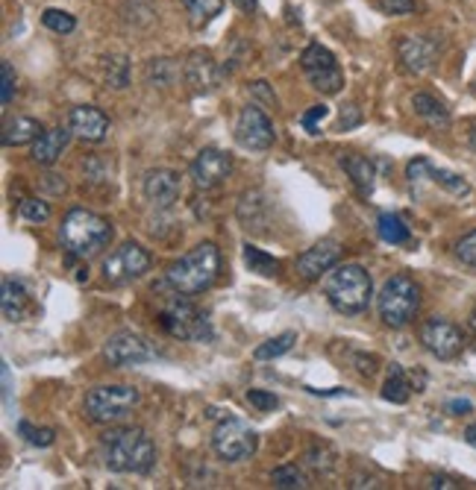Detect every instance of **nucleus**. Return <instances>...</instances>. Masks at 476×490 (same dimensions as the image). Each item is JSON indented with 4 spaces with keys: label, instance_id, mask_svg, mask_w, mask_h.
<instances>
[{
    "label": "nucleus",
    "instance_id": "nucleus-1",
    "mask_svg": "<svg viewBox=\"0 0 476 490\" xmlns=\"http://www.w3.org/2000/svg\"><path fill=\"white\" fill-rule=\"evenodd\" d=\"M100 456L106 470L121 475H147L156 467V446L139 426H115L100 435Z\"/></svg>",
    "mask_w": 476,
    "mask_h": 490
},
{
    "label": "nucleus",
    "instance_id": "nucleus-2",
    "mask_svg": "<svg viewBox=\"0 0 476 490\" xmlns=\"http://www.w3.org/2000/svg\"><path fill=\"white\" fill-rule=\"evenodd\" d=\"M112 241V223L89 209H71L59 226V244L68 259H92Z\"/></svg>",
    "mask_w": 476,
    "mask_h": 490
},
{
    "label": "nucleus",
    "instance_id": "nucleus-3",
    "mask_svg": "<svg viewBox=\"0 0 476 490\" xmlns=\"http://www.w3.org/2000/svg\"><path fill=\"white\" fill-rule=\"evenodd\" d=\"M221 273V253L218 247L212 241L197 244L194 250H189L183 259L171 261L168 270H165V279L174 291H180L185 297H194V294H203L215 285Z\"/></svg>",
    "mask_w": 476,
    "mask_h": 490
},
{
    "label": "nucleus",
    "instance_id": "nucleus-4",
    "mask_svg": "<svg viewBox=\"0 0 476 490\" xmlns=\"http://www.w3.org/2000/svg\"><path fill=\"white\" fill-rule=\"evenodd\" d=\"M323 294L338 314H362L371 306L373 279L362 265H342L327 276Z\"/></svg>",
    "mask_w": 476,
    "mask_h": 490
},
{
    "label": "nucleus",
    "instance_id": "nucleus-5",
    "mask_svg": "<svg viewBox=\"0 0 476 490\" xmlns=\"http://www.w3.org/2000/svg\"><path fill=\"white\" fill-rule=\"evenodd\" d=\"M421 285L412 279L409 273H394L392 279H385L377 294V311L380 320L392 329H403L421 311Z\"/></svg>",
    "mask_w": 476,
    "mask_h": 490
},
{
    "label": "nucleus",
    "instance_id": "nucleus-6",
    "mask_svg": "<svg viewBox=\"0 0 476 490\" xmlns=\"http://www.w3.org/2000/svg\"><path fill=\"white\" fill-rule=\"evenodd\" d=\"M159 326L171 338H177V341L203 344V341H212V338H215L206 314L200 311L197 306H192L189 299H185V294H180V291H174V297L162 303V309H159Z\"/></svg>",
    "mask_w": 476,
    "mask_h": 490
},
{
    "label": "nucleus",
    "instance_id": "nucleus-7",
    "mask_svg": "<svg viewBox=\"0 0 476 490\" xmlns=\"http://www.w3.org/2000/svg\"><path fill=\"white\" fill-rule=\"evenodd\" d=\"M142 402L133 385H100L85 394L83 408L92 423H118Z\"/></svg>",
    "mask_w": 476,
    "mask_h": 490
},
{
    "label": "nucleus",
    "instance_id": "nucleus-8",
    "mask_svg": "<svg viewBox=\"0 0 476 490\" xmlns=\"http://www.w3.org/2000/svg\"><path fill=\"white\" fill-rule=\"evenodd\" d=\"M300 68H303L312 89L321 94H338L344 89V71L338 68V59L330 47L312 42L303 54H300Z\"/></svg>",
    "mask_w": 476,
    "mask_h": 490
},
{
    "label": "nucleus",
    "instance_id": "nucleus-9",
    "mask_svg": "<svg viewBox=\"0 0 476 490\" xmlns=\"http://www.w3.org/2000/svg\"><path fill=\"white\" fill-rule=\"evenodd\" d=\"M256 446H259L256 432L238 417H223L215 426V432H212V449H215V456L227 464H238V461L250 458L256 452Z\"/></svg>",
    "mask_w": 476,
    "mask_h": 490
},
{
    "label": "nucleus",
    "instance_id": "nucleus-10",
    "mask_svg": "<svg viewBox=\"0 0 476 490\" xmlns=\"http://www.w3.org/2000/svg\"><path fill=\"white\" fill-rule=\"evenodd\" d=\"M154 259L150 253L135 241H124L104 259V279L106 285H130L150 270Z\"/></svg>",
    "mask_w": 476,
    "mask_h": 490
},
{
    "label": "nucleus",
    "instance_id": "nucleus-11",
    "mask_svg": "<svg viewBox=\"0 0 476 490\" xmlns=\"http://www.w3.org/2000/svg\"><path fill=\"white\" fill-rule=\"evenodd\" d=\"M421 344L430 356H435L438 361H453L461 356L465 349V335L456 323H450L444 318H430L421 326Z\"/></svg>",
    "mask_w": 476,
    "mask_h": 490
},
{
    "label": "nucleus",
    "instance_id": "nucleus-12",
    "mask_svg": "<svg viewBox=\"0 0 476 490\" xmlns=\"http://www.w3.org/2000/svg\"><path fill=\"white\" fill-rule=\"evenodd\" d=\"M233 135H235V144L238 147L253 150V153H262V150L273 147V142H277V132H273L271 118L259 106H253V103L238 112V121H235Z\"/></svg>",
    "mask_w": 476,
    "mask_h": 490
},
{
    "label": "nucleus",
    "instance_id": "nucleus-13",
    "mask_svg": "<svg viewBox=\"0 0 476 490\" xmlns=\"http://www.w3.org/2000/svg\"><path fill=\"white\" fill-rule=\"evenodd\" d=\"M104 356L112 368H135V364L154 361L156 347L147 341V338L135 332H115L104 347Z\"/></svg>",
    "mask_w": 476,
    "mask_h": 490
},
{
    "label": "nucleus",
    "instance_id": "nucleus-14",
    "mask_svg": "<svg viewBox=\"0 0 476 490\" xmlns=\"http://www.w3.org/2000/svg\"><path fill=\"white\" fill-rule=\"evenodd\" d=\"M233 156L223 153V150L218 147H203L200 153L194 156L192 162V180L194 185L200 188V191H212V188H218L223 180L233 173Z\"/></svg>",
    "mask_w": 476,
    "mask_h": 490
},
{
    "label": "nucleus",
    "instance_id": "nucleus-15",
    "mask_svg": "<svg viewBox=\"0 0 476 490\" xmlns=\"http://www.w3.org/2000/svg\"><path fill=\"white\" fill-rule=\"evenodd\" d=\"M397 59L403 71L415 74H427L435 68V59H438V42L430 39V35H406V39L397 42Z\"/></svg>",
    "mask_w": 476,
    "mask_h": 490
},
{
    "label": "nucleus",
    "instance_id": "nucleus-16",
    "mask_svg": "<svg viewBox=\"0 0 476 490\" xmlns=\"http://www.w3.org/2000/svg\"><path fill=\"white\" fill-rule=\"evenodd\" d=\"M142 191H144V200H147L150 206L171 209V206L180 200V191H183L180 173L171 171V168H154V171H147L144 180H142Z\"/></svg>",
    "mask_w": 476,
    "mask_h": 490
},
{
    "label": "nucleus",
    "instance_id": "nucleus-17",
    "mask_svg": "<svg viewBox=\"0 0 476 490\" xmlns=\"http://www.w3.org/2000/svg\"><path fill=\"white\" fill-rule=\"evenodd\" d=\"M338 259H342V244H338L335 238H321L318 244H312L306 253L297 259V273L303 276L306 282H315L338 265Z\"/></svg>",
    "mask_w": 476,
    "mask_h": 490
},
{
    "label": "nucleus",
    "instance_id": "nucleus-18",
    "mask_svg": "<svg viewBox=\"0 0 476 490\" xmlns=\"http://www.w3.org/2000/svg\"><path fill=\"white\" fill-rule=\"evenodd\" d=\"M183 74H185V83L192 85L194 94H209L212 89H218V83L223 77L218 62L212 59V54H206V50H194V54L185 59Z\"/></svg>",
    "mask_w": 476,
    "mask_h": 490
},
{
    "label": "nucleus",
    "instance_id": "nucleus-19",
    "mask_svg": "<svg viewBox=\"0 0 476 490\" xmlns=\"http://www.w3.org/2000/svg\"><path fill=\"white\" fill-rule=\"evenodd\" d=\"M432 180L435 185H441L444 191H450V194H456V197H465L468 191H471V185L459 177V173H453V171H441V168H435L430 159H412L409 165H406V180L415 185V182H421V180Z\"/></svg>",
    "mask_w": 476,
    "mask_h": 490
},
{
    "label": "nucleus",
    "instance_id": "nucleus-20",
    "mask_svg": "<svg viewBox=\"0 0 476 490\" xmlns=\"http://www.w3.org/2000/svg\"><path fill=\"white\" fill-rule=\"evenodd\" d=\"M68 127L74 135L83 138V142L100 144V142H106V135H109V118L97 106H77V109H71Z\"/></svg>",
    "mask_w": 476,
    "mask_h": 490
},
{
    "label": "nucleus",
    "instance_id": "nucleus-21",
    "mask_svg": "<svg viewBox=\"0 0 476 490\" xmlns=\"http://www.w3.org/2000/svg\"><path fill=\"white\" fill-rule=\"evenodd\" d=\"M71 135H74L71 127H68V130H65V127L45 130V132L33 142V150H30V156H33L35 165H45V168L56 165L59 156L65 153V147H68V142H71Z\"/></svg>",
    "mask_w": 476,
    "mask_h": 490
},
{
    "label": "nucleus",
    "instance_id": "nucleus-22",
    "mask_svg": "<svg viewBox=\"0 0 476 490\" xmlns=\"http://www.w3.org/2000/svg\"><path fill=\"white\" fill-rule=\"evenodd\" d=\"M0 306H4V318L9 323H21L33 311L27 288H24L18 279H12V276L4 279V297H0Z\"/></svg>",
    "mask_w": 476,
    "mask_h": 490
},
{
    "label": "nucleus",
    "instance_id": "nucleus-23",
    "mask_svg": "<svg viewBox=\"0 0 476 490\" xmlns=\"http://www.w3.org/2000/svg\"><path fill=\"white\" fill-rule=\"evenodd\" d=\"M338 165L344 168V173L350 177L362 194H371L373 191V180H377V168H373V162L368 156H359V153H342L338 159Z\"/></svg>",
    "mask_w": 476,
    "mask_h": 490
},
{
    "label": "nucleus",
    "instance_id": "nucleus-24",
    "mask_svg": "<svg viewBox=\"0 0 476 490\" xmlns=\"http://www.w3.org/2000/svg\"><path fill=\"white\" fill-rule=\"evenodd\" d=\"M412 109H415V115L421 121H427L430 127H435V130H444L450 123V109L441 103V100L427 94V92L412 94Z\"/></svg>",
    "mask_w": 476,
    "mask_h": 490
},
{
    "label": "nucleus",
    "instance_id": "nucleus-25",
    "mask_svg": "<svg viewBox=\"0 0 476 490\" xmlns=\"http://www.w3.org/2000/svg\"><path fill=\"white\" fill-rule=\"evenodd\" d=\"M265 197H262V191H244L242 197H238V206H235V215L238 220H242L247 230H265Z\"/></svg>",
    "mask_w": 476,
    "mask_h": 490
},
{
    "label": "nucleus",
    "instance_id": "nucleus-26",
    "mask_svg": "<svg viewBox=\"0 0 476 490\" xmlns=\"http://www.w3.org/2000/svg\"><path fill=\"white\" fill-rule=\"evenodd\" d=\"M412 391H415V387H412L406 370L400 368V364H392V368H388V376H385V385H382V399L392 402V406H406Z\"/></svg>",
    "mask_w": 476,
    "mask_h": 490
},
{
    "label": "nucleus",
    "instance_id": "nucleus-27",
    "mask_svg": "<svg viewBox=\"0 0 476 490\" xmlns=\"http://www.w3.org/2000/svg\"><path fill=\"white\" fill-rule=\"evenodd\" d=\"M45 130L42 123L35 118H15V121H6L4 127V147H21V144H33Z\"/></svg>",
    "mask_w": 476,
    "mask_h": 490
},
{
    "label": "nucleus",
    "instance_id": "nucleus-28",
    "mask_svg": "<svg viewBox=\"0 0 476 490\" xmlns=\"http://www.w3.org/2000/svg\"><path fill=\"white\" fill-rule=\"evenodd\" d=\"M377 232L385 244H392V247H403L412 241V230L406 226V220L394 215V211H382V215L377 218Z\"/></svg>",
    "mask_w": 476,
    "mask_h": 490
},
{
    "label": "nucleus",
    "instance_id": "nucleus-29",
    "mask_svg": "<svg viewBox=\"0 0 476 490\" xmlns=\"http://www.w3.org/2000/svg\"><path fill=\"white\" fill-rule=\"evenodd\" d=\"M189 12V24L192 30H203L206 24H212L223 9V0H180Z\"/></svg>",
    "mask_w": 476,
    "mask_h": 490
},
{
    "label": "nucleus",
    "instance_id": "nucleus-30",
    "mask_svg": "<svg viewBox=\"0 0 476 490\" xmlns=\"http://www.w3.org/2000/svg\"><path fill=\"white\" fill-rule=\"evenodd\" d=\"M242 256H244V265H247V270L250 273H256V276H277L283 268H280V261L273 259V256H268L265 250H259L256 244H244L242 247Z\"/></svg>",
    "mask_w": 476,
    "mask_h": 490
},
{
    "label": "nucleus",
    "instance_id": "nucleus-31",
    "mask_svg": "<svg viewBox=\"0 0 476 490\" xmlns=\"http://www.w3.org/2000/svg\"><path fill=\"white\" fill-rule=\"evenodd\" d=\"M294 344H297V332H283V335H277V338H271V341L259 344V347L253 349V358H256V361H273V358L285 356Z\"/></svg>",
    "mask_w": 476,
    "mask_h": 490
},
{
    "label": "nucleus",
    "instance_id": "nucleus-32",
    "mask_svg": "<svg viewBox=\"0 0 476 490\" xmlns=\"http://www.w3.org/2000/svg\"><path fill=\"white\" fill-rule=\"evenodd\" d=\"M271 482H273V487H280V490H303V487H309L306 475L300 473L297 464H280V467L271 473Z\"/></svg>",
    "mask_w": 476,
    "mask_h": 490
},
{
    "label": "nucleus",
    "instance_id": "nucleus-33",
    "mask_svg": "<svg viewBox=\"0 0 476 490\" xmlns=\"http://www.w3.org/2000/svg\"><path fill=\"white\" fill-rule=\"evenodd\" d=\"M42 24L50 33H59V35H68L77 30V18L71 15L65 9H45L42 12Z\"/></svg>",
    "mask_w": 476,
    "mask_h": 490
},
{
    "label": "nucleus",
    "instance_id": "nucleus-34",
    "mask_svg": "<svg viewBox=\"0 0 476 490\" xmlns=\"http://www.w3.org/2000/svg\"><path fill=\"white\" fill-rule=\"evenodd\" d=\"M106 83L112 89H127L130 85V62L127 56H109L106 59Z\"/></svg>",
    "mask_w": 476,
    "mask_h": 490
},
{
    "label": "nucleus",
    "instance_id": "nucleus-35",
    "mask_svg": "<svg viewBox=\"0 0 476 490\" xmlns=\"http://www.w3.org/2000/svg\"><path fill=\"white\" fill-rule=\"evenodd\" d=\"M18 435L27 441L30 446H39V449H45V446H50L56 441V432L54 429H35V426H30L27 420H18Z\"/></svg>",
    "mask_w": 476,
    "mask_h": 490
},
{
    "label": "nucleus",
    "instance_id": "nucleus-36",
    "mask_svg": "<svg viewBox=\"0 0 476 490\" xmlns=\"http://www.w3.org/2000/svg\"><path fill=\"white\" fill-rule=\"evenodd\" d=\"M18 215L24 220H30V223H47L50 220V206L45 203V200L27 197V200H21V203H18Z\"/></svg>",
    "mask_w": 476,
    "mask_h": 490
},
{
    "label": "nucleus",
    "instance_id": "nucleus-37",
    "mask_svg": "<svg viewBox=\"0 0 476 490\" xmlns=\"http://www.w3.org/2000/svg\"><path fill=\"white\" fill-rule=\"evenodd\" d=\"M306 464L309 467H315V470H323V473H330L332 467H335V452L330 449V446H309V452H306Z\"/></svg>",
    "mask_w": 476,
    "mask_h": 490
},
{
    "label": "nucleus",
    "instance_id": "nucleus-38",
    "mask_svg": "<svg viewBox=\"0 0 476 490\" xmlns=\"http://www.w3.org/2000/svg\"><path fill=\"white\" fill-rule=\"evenodd\" d=\"M453 250H456V259L461 261V265L476 268V230L468 232V235H461Z\"/></svg>",
    "mask_w": 476,
    "mask_h": 490
},
{
    "label": "nucleus",
    "instance_id": "nucleus-39",
    "mask_svg": "<svg viewBox=\"0 0 476 490\" xmlns=\"http://www.w3.org/2000/svg\"><path fill=\"white\" fill-rule=\"evenodd\" d=\"M247 402H250L253 408H259V411L280 408V397L271 394V391H262V387H250V391H247Z\"/></svg>",
    "mask_w": 476,
    "mask_h": 490
},
{
    "label": "nucleus",
    "instance_id": "nucleus-40",
    "mask_svg": "<svg viewBox=\"0 0 476 490\" xmlns=\"http://www.w3.org/2000/svg\"><path fill=\"white\" fill-rule=\"evenodd\" d=\"M415 0H380V9L385 15H394V18H403V15H412L415 12Z\"/></svg>",
    "mask_w": 476,
    "mask_h": 490
},
{
    "label": "nucleus",
    "instance_id": "nucleus-41",
    "mask_svg": "<svg viewBox=\"0 0 476 490\" xmlns=\"http://www.w3.org/2000/svg\"><path fill=\"white\" fill-rule=\"evenodd\" d=\"M327 106H323V103H318V106H312L309 112H306V115L303 118H300V127H303L309 135H318V121H323V118H327Z\"/></svg>",
    "mask_w": 476,
    "mask_h": 490
},
{
    "label": "nucleus",
    "instance_id": "nucleus-42",
    "mask_svg": "<svg viewBox=\"0 0 476 490\" xmlns=\"http://www.w3.org/2000/svg\"><path fill=\"white\" fill-rule=\"evenodd\" d=\"M362 123V112L356 103H347L342 106V115H338V130H353Z\"/></svg>",
    "mask_w": 476,
    "mask_h": 490
},
{
    "label": "nucleus",
    "instance_id": "nucleus-43",
    "mask_svg": "<svg viewBox=\"0 0 476 490\" xmlns=\"http://www.w3.org/2000/svg\"><path fill=\"white\" fill-rule=\"evenodd\" d=\"M0 74H4V106H9L12 94H15V71H12V65L6 59L0 62Z\"/></svg>",
    "mask_w": 476,
    "mask_h": 490
},
{
    "label": "nucleus",
    "instance_id": "nucleus-44",
    "mask_svg": "<svg viewBox=\"0 0 476 490\" xmlns=\"http://www.w3.org/2000/svg\"><path fill=\"white\" fill-rule=\"evenodd\" d=\"M377 356H365V353H359L356 356V368H359V373L362 376H373V373H377Z\"/></svg>",
    "mask_w": 476,
    "mask_h": 490
},
{
    "label": "nucleus",
    "instance_id": "nucleus-45",
    "mask_svg": "<svg viewBox=\"0 0 476 490\" xmlns=\"http://www.w3.org/2000/svg\"><path fill=\"white\" fill-rule=\"evenodd\" d=\"M427 487H432V490H456V487H461V485H459L456 479H450V475H430Z\"/></svg>",
    "mask_w": 476,
    "mask_h": 490
},
{
    "label": "nucleus",
    "instance_id": "nucleus-46",
    "mask_svg": "<svg viewBox=\"0 0 476 490\" xmlns=\"http://www.w3.org/2000/svg\"><path fill=\"white\" fill-rule=\"evenodd\" d=\"M447 411L450 414H468V411H473V402L471 399H453V402H447Z\"/></svg>",
    "mask_w": 476,
    "mask_h": 490
},
{
    "label": "nucleus",
    "instance_id": "nucleus-47",
    "mask_svg": "<svg viewBox=\"0 0 476 490\" xmlns=\"http://www.w3.org/2000/svg\"><path fill=\"white\" fill-rule=\"evenodd\" d=\"M235 9H242L244 15H253V12L259 9V0H233Z\"/></svg>",
    "mask_w": 476,
    "mask_h": 490
},
{
    "label": "nucleus",
    "instance_id": "nucleus-48",
    "mask_svg": "<svg viewBox=\"0 0 476 490\" xmlns=\"http://www.w3.org/2000/svg\"><path fill=\"white\" fill-rule=\"evenodd\" d=\"M465 444L476 446V423H471L468 429H465Z\"/></svg>",
    "mask_w": 476,
    "mask_h": 490
},
{
    "label": "nucleus",
    "instance_id": "nucleus-49",
    "mask_svg": "<svg viewBox=\"0 0 476 490\" xmlns=\"http://www.w3.org/2000/svg\"><path fill=\"white\" fill-rule=\"evenodd\" d=\"M471 332L476 335V303H473V309H471Z\"/></svg>",
    "mask_w": 476,
    "mask_h": 490
},
{
    "label": "nucleus",
    "instance_id": "nucleus-50",
    "mask_svg": "<svg viewBox=\"0 0 476 490\" xmlns=\"http://www.w3.org/2000/svg\"><path fill=\"white\" fill-rule=\"evenodd\" d=\"M473 85H476V80H473Z\"/></svg>",
    "mask_w": 476,
    "mask_h": 490
}]
</instances>
